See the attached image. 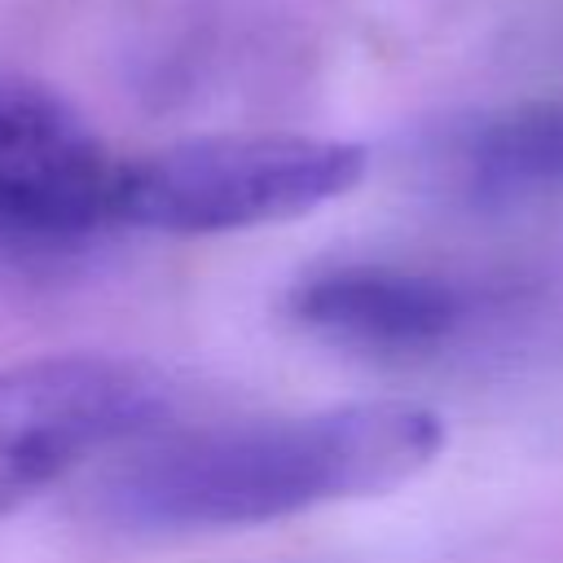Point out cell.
<instances>
[{
  "label": "cell",
  "mask_w": 563,
  "mask_h": 563,
  "mask_svg": "<svg viewBox=\"0 0 563 563\" xmlns=\"http://www.w3.org/2000/svg\"><path fill=\"white\" fill-rule=\"evenodd\" d=\"M444 418L413 400H356L251 418L145 444L101 484V519L128 532H220L374 497L422 475Z\"/></svg>",
  "instance_id": "obj_1"
},
{
  "label": "cell",
  "mask_w": 563,
  "mask_h": 563,
  "mask_svg": "<svg viewBox=\"0 0 563 563\" xmlns=\"http://www.w3.org/2000/svg\"><path fill=\"white\" fill-rule=\"evenodd\" d=\"M167 400V378L128 356L57 352L0 365V515L145 435Z\"/></svg>",
  "instance_id": "obj_3"
},
{
  "label": "cell",
  "mask_w": 563,
  "mask_h": 563,
  "mask_svg": "<svg viewBox=\"0 0 563 563\" xmlns=\"http://www.w3.org/2000/svg\"><path fill=\"white\" fill-rule=\"evenodd\" d=\"M501 303V290L440 273L396 264H334L290 286L286 317L330 347L413 361L462 343L479 321L497 317Z\"/></svg>",
  "instance_id": "obj_5"
},
{
  "label": "cell",
  "mask_w": 563,
  "mask_h": 563,
  "mask_svg": "<svg viewBox=\"0 0 563 563\" xmlns=\"http://www.w3.org/2000/svg\"><path fill=\"white\" fill-rule=\"evenodd\" d=\"M369 154L330 136H202L119 158L110 229L233 233L308 216L361 185Z\"/></svg>",
  "instance_id": "obj_2"
},
{
  "label": "cell",
  "mask_w": 563,
  "mask_h": 563,
  "mask_svg": "<svg viewBox=\"0 0 563 563\" xmlns=\"http://www.w3.org/2000/svg\"><path fill=\"white\" fill-rule=\"evenodd\" d=\"M449 172L471 202L563 194V101H519L475 119L453 141Z\"/></svg>",
  "instance_id": "obj_6"
},
{
  "label": "cell",
  "mask_w": 563,
  "mask_h": 563,
  "mask_svg": "<svg viewBox=\"0 0 563 563\" xmlns=\"http://www.w3.org/2000/svg\"><path fill=\"white\" fill-rule=\"evenodd\" d=\"M114 172L70 101L0 70V238L44 246L110 229Z\"/></svg>",
  "instance_id": "obj_4"
}]
</instances>
